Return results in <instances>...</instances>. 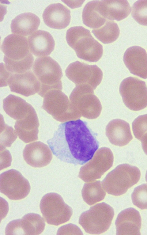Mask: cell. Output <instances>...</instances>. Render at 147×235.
Returning <instances> with one entry per match:
<instances>
[{"label":"cell","mask_w":147,"mask_h":235,"mask_svg":"<svg viewBox=\"0 0 147 235\" xmlns=\"http://www.w3.org/2000/svg\"><path fill=\"white\" fill-rule=\"evenodd\" d=\"M97 135L87 122L78 119L60 124L47 142L53 154L61 161L82 165L90 160L98 149Z\"/></svg>","instance_id":"1"},{"label":"cell","mask_w":147,"mask_h":235,"mask_svg":"<svg viewBox=\"0 0 147 235\" xmlns=\"http://www.w3.org/2000/svg\"><path fill=\"white\" fill-rule=\"evenodd\" d=\"M66 40L80 59L96 62L103 55L102 45L93 37L89 30L82 26L69 28L66 32Z\"/></svg>","instance_id":"2"},{"label":"cell","mask_w":147,"mask_h":235,"mask_svg":"<svg viewBox=\"0 0 147 235\" xmlns=\"http://www.w3.org/2000/svg\"><path fill=\"white\" fill-rule=\"evenodd\" d=\"M140 176V170L137 167L121 164L106 175L102 181V187L108 194L120 196L137 183Z\"/></svg>","instance_id":"3"},{"label":"cell","mask_w":147,"mask_h":235,"mask_svg":"<svg viewBox=\"0 0 147 235\" xmlns=\"http://www.w3.org/2000/svg\"><path fill=\"white\" fill-rule=\"evenodd\" d=\"M114 215L113 208L107 204L102 202L82 213L79 217V223L86 233L99 234L108 229Z\"/></svg>","instance_id":"4"},{"label":"cell","mask_w":147,"mask_h":235,"mask_svg":"<svg viewBox=\"0 0 147 235\" xmlns=\"http://www.w3.org/2000/svg\"><path fill=\"white\" fill-rule=\"evenodd\" d=\"M42 108L61 122L80 119L81 116L61 90L53 89L43 97Z\"/></svg>","instance_id":"5"},{"label":"cell","mask_w":147,"mask_h":235,"mask_svg":"<svg viewBox=\"0 0 147 235\" xmlns=\"http://www.w3.org/2000/svg\"><path fill=\"white\" fill-rule=\"evenodd\" d=\"M40 208L43 218L49 225H59L68 222L71 217V208L66 204L58 194L47 193L42 198Z\"/></svg>","instance_id":"6"},{"label":"cell","mask_w":147,"mask_h":235,"mask_svg":"<svg viewBox=\"0 0 147 235\" xmlns=\"http://www.w3.org/2000/svg\"><path fill=\"white\" fill-rule=\"evenodd\" d=\"M94 90L86 85L76 86L70 96V101L81 116L94 119L100 115L102 106Z\"/></svg>","instance_id":"7"},{"label":"cell","mask_w":147,"mask_h":235,"mask_svg":"<svg viewBox=\"0 0 147 235\" xmlns=\"http://www.w3.org/2000/svg\"><path fill=\"white\" fill-rule=\"evenodd\" d=\"M123 103L130 109L138 111L147 106V87L145 82L135 77L124 79L119 88Z\"/></svg>","instance_id":"8"},{"label":"cell","mask_w":147,"mask_h":235,"mask_svg":"<svg viewBox=\"0 0 147 235\" xmlns=\"http://www.w3.org/2000/svg\"><path fill=\"white\" fill-rule=\"evenodd\" d=\"M65 73L76 86L86 85L94 90L101 82L103 76L102 70L96 65H89L78 61L70 64Z\"/></svg>","instance_id":"9"},{"label":"cell","mask_w":147,"mask_h":235,"mask_svg":"<svg viewBox=\"0 0 147 235\" xmlns=\"http://www.w3.org/2000/svg\"><path fill=\"white\" fill-rule=\"evenodd\" d=\"M113 154L107 147L99 149L92 159L80 168L78 177L84 182L93 181L100 178L112 166Z\"/></svg>","instance_id":"10"},{"label":"cell","mask_w":147,"mask_h":235,"mask_svg":"<svg viewBox=\"0 0 147 235\" xmlns=\"http://www.w3.org/2000/svg\"><path fill=\"white\" fill-rule=\"evenodd\" d=\"M30 189L28 181L17 170L11 169L0 175V192L10 199L24 198L28 195Z\"/></svg>","instance_id":"11"},{"label":"cell","mask_w":147,"mask_h":235,"mask_svg":"<svg viewBox=\"0 0 147 235\" xmlns=\"http://www.w3.org/2000/svg\"><path fill=\"white\" fill-rule=\"evenodd\" d=\"M33 72L40 84L53 85L62 83L63 74L58 63L50 56L36 58L33 63Z\"/></svg>","instance_id":"12"},{"label":"cell","mask_w":147,"mask_h":235,"mask_svg":"<svg viewBox=\"0 0 147 235\" xmlns=\"http://www.w3.org/2000/svg\"><path fill=\"white\" fill-rule=\"evenodd\" d=\"M8 84L11 92L25 97L38 93L40 83L31 70L21 74H13L10 75Z\"/></svg>","instance_id":"13"},{"label":"cell","mask_w":147,"mask_h":235,"mask_svg":"<svg viewBox=\"0 0 147 235\" xmlns=\"http://www.w3.org/2000/svg\"><path fill=\"white\" fill-rule=\"evenodd\" d=\"M123 61L130 73L147 78V54L143 48L137 46L129 47L124 53Z\"/></svg>","instance_id":"14"},{"label":"cell","mask_w":147,"mask_h":235,"mask_svg":"<svg viewBox=\"0 0 147 235\" xmlns=\"http://www.w3.org/2000/svg\"><path fill=\"white\" fill-rule=\"evenodd\" d=\"M117 235H140L141 219L139 212L130 207L121 211L115 222Z\"/></svg>","instance_id":"15"},{"label":"cell","mask_w":147,"mask_h":235,"mask_svg":"<svg viewBox=\"0 0 147 235\" xmlns=\"http://www.w3.org/2000/svg\"><path fill=\"white\" fill-rule=\"evenodd\" d=\"M23 154L27 163L35 168L47 165L50 163L52 158V152L49 147L40 141L26 145Z\"/></svg>","instance_id":"16"},{"label":"cell","mask_w":147,"mask_h":235,"mask_svg":"<svg viewBox=\"0 0 147 235\" xmlns=\"http://www.w3.org/2000/svg\"><path fill=\"white\" fill-rule=\"evenodd\" d=\"M1 49L4 55L15 61L24 59L31 53L26 37L15 34H10L4 39Z\"/></svg>","instance_id":"17"},{"label":"cell","mask_w":147,"mask_h":235,"mask_svg":"<svg viewBox=\"0 0 147 235\" xmlns=\"http://www.w3.org/2000/svg\"><path fill=\"white\" fill-rule=\"evenodd\" d=\"M96 9L106 19L119 21L129 15L131 8L127 0H98Z\"/></svg>","instance_id":"18"},{"label":"cell","mask_w":147,"mask_h":235,"mask_svg":"<svg viewBox=\"0 0 147 235\" xmlns=\"http://www.w3.org/2000/svg\"><path fill=\"white\" fill-rule=\"evenodd\" d=\"M42 16L44 23L49 27L62 29L67 27L70 23V11L61 3H54L45 8Z\"/></svg>","instance_id":"19"},{"label":"cell","mask_w":147,"mask_h":235,"mask_svg":"<svg viewBox=\"0 0 147 235\" xmlns=\"http://www.w3.org/2000/svg\"><path fill=\"white\" fill-rule=\"evenodd\" d=\"M39 126L37 115L33 107L25 117L16 120L14 128L19 138L28 143L38 139Z\"/></svg>","instance_id":"20"},{"label":"cell","mask_w":147,"mask_h":235,"mask_svg":"<svg viewBox=\"0 0 147 235\" xmlns=\"http://www.w3.org/2000/svg\"><path fill=\"white\" fill-rule=\"evenodd\" d=\"M106 134L111 144L119 146L127 144L133 138L129 124L120 119L109 122L106 128Z\"/></svg>","instance_id":"21"},{"label":"cell","mask_w":147,"mask_h":235,"mask_svg":"<svg viewBox=\"0 0 147 235\" xmlns=\"http://www.w3.org/2000/svg\"><path fill=\"white\" fill-rule=\"evenodd\" d=\"M30 52L36 57L49 55L55 46V40L48 32L38 30L28 37Z\"/></svg>","instance_id":"22"},{"label":"cell","mask_w":147,"mask_h":235,"mask_svg":"<svg viewBox=\"0 0 147 235\" xmlns=\"http://www.w3.org/2000/svg\"><path fill=\"white\" fill-rule=\"evenodd\" d=\"M40 18L35 14L24 13L12 20L10 27L12 33L23 36L31 35L36 32L40 23Z\"/></svg>","instance_id":"23"},{"label":"cell","mask_w":147,"mask_h":235,"mask_svg":"<svg viewBox=\"0 0 147 235\" xmlns=\"http://www.w3.org/2000/svg\"><path fill=\"white\" fill-rule=\"evenodd\" d=\"M3 107L8 115L16 120L24 118L33 108L23 99L12 94L4 99Z\"/></svg>","instance_id":"24"},{"label":"cell","mask_w":147,"mask_h":235,"mask_svg":"<svg viewBox=\"0 0 147 235\" xmlns=\"http://www.w3.org/2000/svg\"><path fill=\"white\" fill-rule=\"evenodd\" d=\"M17 221L19 234L39 235L43 231L45 226L44 219L34 213L27 214Z\"/></svg>","instance_id":"25"},{"label":"cell","mask_w":147,"mask_h":235,"mask_svg":"<svg viewBox=\"0 0 147 235\" xmlns=\"http://www.w3.org/2000/svg\"><path fill=\"white\" fill-rule=\"evenodd\" d=\"M98 1H92L87 3L84 6L82 13L83 24L86 26L94 29L100 28L106 21V19L96 10Z\"/></svg>","instance_id":"26"},{"label":"cell","mask_w":147,"mask_h":235,"mask_svg":"<svg viewBox=\"0 0 147 235\" xmlns=\"http://www.w3.org/2000/svg\"><path fill=\"white\" fill-rule=\"evenodd\" d=\"M102 187L100 180L85 184L81 191L84 201L92 205L104 199L106 193Z\"/></svg>","instance_id":"27"},{"label":"cell","mask_w":147,"mask_h":235,"mask_svg":"<svg viewBox=\"0 0 147 235\" xmlns=\"http://www.w3.org/2000/svg\"><path fill=\"white\" fill-rule=\"evenodd\" d=\"M92 32L101 42L107 44L112 43L117 39L119 36L120 30L116 23L107 20L103 26L93 29Z\"/></svg>","instance_id":"28"},{"label":"cell","mask_w":147,"mask_h":235,"mask_svg":"<svg viewBox=\"0 0 147 235\" xmlns=\"http://www.w3.org/2000/svg\"><path fill=\"white\" fill-rule=\"evenodd\" d=\"M3 60L6 69L13 74H21L29 71L34 63V58L31 53L26 58L19 61L13 60L4 55Z\"/></svg>","instance_id":"29"},{"label":"cell","mask_w":147,"mask_h":235,"mask_svg":"<svg viewBox=\"0 0 147 235\" xmlns=\"http://www.w3.org/2000/svg\"><path fill=\"white\" fill-rule=\"evenodd\" d=\"M0 150L10 147L17 137V135L11 127L6 124L1 115L0 123Z\"/></svg>","instance_id":"30"},{"label":"cell","mask_w":147,"mask_h":235,"mask_svg":"<svg viewBox=\"0 0 147 235\" xmlns=\"http://www.w3.org/2000/svg\"><path fill=\"white\" fill-rule=\"evenodd\" d=\"M131 15L138 24L147 26V0H138L132 6Z\"/></svg>","instance_id":"31"},{"label":"cell","mask_w":147,"mask_h":235,"mask_svg":"<svg viewBox=\"0 0 147 235\" xmlns=\"http://www.w3.org/2000/svg\"><path fill=\"white\" fill-rule=\"evenodd\" d=\"M133 204L141 210L147 209V184H141L134 190L131 194Z\"/></svg>","instance_id":"32"},{"label":"cell","mask_w":147,"mask_h":235,"mask_svg":"<svg viewBox=\"0 0 147 235\" xmlns=\"http://www.w3.org/2000/svg\"><path fill=\"white\" fill-rule=\"evenodd\" d=\"M132 128L135 137L141 141L147 133V114L138 116L132 123Z\"/></svg>","instance_id":"33"},{"label":"cell","mask_w":147,"mask_h":235,"mask_svg":"<svg viewBox=\"0 0 147 235\" xmlns=\"http://www.w3.org/2000/svg\"><path fill=\"white\" fill-rule=\"evenodd\" d=\"M57 235L83 234L82 232L76 225L69 224L61 227L58 229Z\"/></svg>","instance_id":"34"},{"label":"cell","mask_w":147,"mask_h":235,"mask_svg":"<svg viewBox=\"0 0 147 235\" xmlns=\"http://www.w3.org/2000/svg\"><path fill=\"white\" fill-rule=\"evenodd\" d=\"M12 73L8 71L6 68L4 64H0V86H7L8 85V81Z\"/></svg>","instance_id":"35"},{"label":"cell","mask_w":147,"mask_h":235,"mask_svg":"<svg viewBox=\"0 0 147 235\" xmlns=\"http://www.w3.org/2000/svg\"><path fill=\"white\" fill-rule=\"evenodd\" d=\"M41 84L40 90L38 93V94L42 97H43L45 94L48 91L53 89H57L61 90L62 89V83L58 84L53 85H48Z\"/></svg>","instance_id":"36"},{"label":"cell","mask_w":147,"mask_h":235,"mask_svg":"<svg viewBox=\"0 0 147 235\" xmlns=\"http://www.w3.org/2000/svg\"><path fill=\"white\" fill-rule=\"evenodd\" d=\"M141 141L142 149L145 154L147 155V133L144 135Z\"/></svg>","instance_id":"37"},{"label":"cell","mask_w":147,"mask_h":235,"mask_svg":"<svg viewBox=\"0 0 147 235\" xmlns=\"http://www.w3.org/2000/svg\"><path fill=\"white\" fill-rule=\"evenodd\" d=\"M145 180L147 182V170L146 172V174H145Z\"/></svg>","instance_id":"38"}]
</instances>
